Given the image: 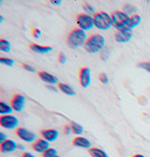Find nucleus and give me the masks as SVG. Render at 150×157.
I'll list each match as a JSON object with an SVG mask.
<instances>
[{"label": "nucleus", "mask_w": 150, "mask_h": 157, "mask_svg": "<svg viewBox=\"0 0 150 157\" xmlns=\"http://www.w3.org/2000/svg\"><path fill=\"white\" fill-rule=\"evenodd\" d=\"M112 20H113V26L118 30V32L131 31L134 28L130 17L122 10L114 11L112 13Z\"/></svg>", "instance_id": "nucleus-1"}, {"label": "nucleus", "mask_w": 150, "mask_h": 157, "mask_svg": "<svg viewBox=\"0 0 150 157\" xmlns=\"http://www.w3.org/2000/svg\"><path fill=\"white\" fill-rule=\"evenodd\" d=\"M104 46H105L104 37L100 34H95L87 39L85 44V49L90 54H96L103 50Z\"/></svg>", "instance_id": "nucleus-2"}, {"label": "nucleus", "mask_w": 150, "mask_h": 157, "mask_svg": "<svg viewBox=\"0 0 150 157\" xmlns=\"http://www.w3.org/2000/svg\"><path fill=\"white\" fill-rule=\"evenodd\" d=\"M87 40L86 31L80 29V28H75L73 29L68 37V44L71 48H78L85 46L86 42Z\"/></svg>", "instance_id": "nucleus-3"}, {"label": "nucleus", "mask_w": 150, "mask_h": 157, "mask_svg": "<svg viewBox=\"0 0 150 157\" xmlns=\"http://www.w3.org/2000/svg\"><path fill=\"white\" fill-rule=\"evenodd\" d=\"M94 25L101 30H107L113 25L112 15L105 11L98 12L94 15Z\"/></svg>", "instance_id": "nucleus-4"}, {"label": "nucleus", "mask_w": 150, "mask_h": 157, "mask_svg": "<svg viewBox=\"0 0 150 157\" xmlns=\"http://www.w3.org/2000/svg\"><path fill=\"white\" fill-rule=\"evenodd\" d=\"M76 22L80 29L84 31L90 30L91 28H93V26H95L94 18L91 17L87 13H80L77 16Z\"/></svg>", "instance_id": "nucleus-5"}, {"label": "nucleus", "mask_w": 150, "mask_h": 157, "mask_svg": "<svg viewBox=\"0 0 150 157\" xmlns=\"http://www.w3.org/2000/svg\"><path fill=\"white\" fill-rule=\"evenodd\" d=\"M19 121L15 116L12 115H6V116H1L0 118V125H1L5 129L12 130L15 129L18 126Z\"/></svg>", "instance_id": "nucleus-6"}, {"label": "nucleus", "mask_w": 150, "mask_h": 157, "mask_svg": "<svg viewBox=\"0 0 150 157\" xmlns=\"http://www.w3.org/2000/svg\"><path fill=\"white\" fill-rule=\"evenodd\" d=\"M16 135L18 136L19 138H21L22 140L25 142H28V143H31V142H34L37 140L36 134L29 131L28 129H26V128H23V127L18 128L16 131Z\"/></svg>", "instance_id": "nucleus-7"}, {"label": "nucleus", "mask_w": 150, "mask_h": 157, "mask_svg": "<svg viewBox=\"0 0 150 157\" xmlns=\"http://www.w3.org/2000/svg\"><path fill=\"white\" fill-rule=\"evenodd\" d=\"M79 79L80 83L84 88H87L91 83V71L90 69L84 67L80 70L79 73Z\"/></svg>", "instance_id": "nucleus-8"}, {"label": "nucleus", "mask_w": 150, "mask_h": 157, "mask_svg": "<svg viewBox=\"0 0 150 157\" xmlns=\"http://www.w3.org/2000/svg\"><path fill=\"white\" fill-rule=\"evenodd\" d=\"M25 105V98L21 94H15L11 100V106L13 110L20 112L24 109Z\"/></svg>", "instance_id": "nucleus-9"}, {"label": "nucleus", "mask_w": 150, "mask_h": 157, "mask_svg": "<svg viewBox=\"0 0 150 157\" xmlns=\"http://www.w3.org/2000/svg\"><path fill=\"white\" fill-rule=\"evenodd\" d=\"M49 148H50V142H48L44 138L37 139L33 144V149L39 153H44Z\"/></svg>", "instance_id": "nucleus-10"}, {"label": "nucleus", "mask_w": 150, "mask_h": 157, "mask_svg": "<svg viewBox=\"0 0 150 157\" xmlns=\"http://www.w3.org/2000/svg\"><path fill=\"white\" fill-rule=\"evenodd\" d=\"M16 149H18L17 143L11 139H7L6 141L3 142V143H1V151L3 153L12 152V151H14Z\"/></svg>", "instance_id": "nucleus-11"}, {"label": "nucleus", "mask_w": 150, "mask_h": 157, "mask_svg": "<svg viewBox=\"0 0 150 157\" xmlns=\"http://www.w3.org/2000/svg\"><path fill=\"white\" fill-rule=\"evenodd\" d=\"M73 145L78 148H84V149H91V142L86 137L84 136H77L73 139Z\"/></svg>", "instance_id": "nucleus-12"}, {"label": "nucleus", "mask_w": 150, "mask_h": 157, "mask_svg": "<svg viewBox=\"0 0 150 157\" xmlns=\"http://www.w3.org/2000/svg\"><path fill=\"white\" fill-rule=\"evenodd\" d=\"M38 76L42 79L43 82L49 84V85H56L58 83V78L57 76H54L47 72H39L38 73Z\"/></svg>", "instance_id": "nucleus-13"}, {"label": "nucleus", "mask_w": 150, "mask_h": 157, "mask_svg": "<svg viewBox=\"0 0 150 157\" xmlns=\"http://www.w3.org/2000/svg\"><path fill=\"white\" fill-rule=\"evenodd\" d=\"M58 135H59V133L56 129H47V130H42V136L48 142L56 141L57 139V137H58Z\"/></svg>", "instance_id": "nucleus-14"}, {"label": "nucleus", "mask_w": 150, "mask_h": 157, "mask_svg": "<svg viewBox=\"0 0 150 157\" xmlns=\"http://www.w3.org/2000/svg\"><path fill=\"white\" fill-rule=\"evenodd\" d=\"M132 31H123V32H117L115 36V39L116 40V42H119V44H125V42H128L130 40V39L132 38Z\"/></svg>", "instance_id": "nucleus-15"}, {"label": "nucleus", "mask_w": 150, "mask_h": 157, "mask_svg": "<svg viewBox=\"0 0 150 157\" xmlns=\"http://www.w3.org/2000/svg\"><path fill=\"white\" fill-rule=\"evenodd\" d=\"M30 49L33 52L38 53V54H46L53 50V48L51 46H43V45H39V44H31Z\"/></svg>", "instance_id": "nucleus-16"}, {"label": "nucleus", "mask_w": 150, "mask_h": 157, "mask_svg": "<svg viewBox=\"0 0 150 157\" xmlns=\"http://www.w3.org/2000/svg\"><path fill=\"white\" fill-rule=\"evenodd\" d=\"M12 112H13V108L11 105H9L5 102L0 103V114H1V116L11 115Z\"/></svg>", "instance_id": "nucleus-17"}, {"label": "nucleus", "mask_w": 150, "mask_h": 157, "mask_svg": "<svg viewBox=\"0 0 150 157\" xmlns=\"http://www.w3.org/2000/svg\"><path fill=\"white\" fill-rule=\"evenodd\" d=\"M58 87H59V90H60L63 93H65V94H67V95H70V96H73V95H75V91H74V90L71 87L70 85L64 84V83H60Z\"/></svg>", "instance_id": "nucleus-18"}, {"label": "nucleus", "mask_w": 150, "mask_h": 157, "mask_svg": "<svg viewBox=\"0 0 150 157\" xmlns=\"http://www.w3.org/2000/svg\"><path fill=\"white\" fill-rule=\"evenodd\" d=\"M89 153L92 157H108V154L104 151L98 148L89 149Z\"/></svg>", "instance_id": "nucleus-19"}, {"label": "nucleus", "mask_w": 150, "mask_h": 157, "mask_svg": "<svg viewBox=\"0 0 150 157\" xmlns=\"http://www.w3.org/2000/svg\"><path fill=\"white\" fill-rule=\"evenodd\" d=\"M71 125V128H72V133L73 134H75V135H77V136H80L82 134L84 133V127L82 126L81 124L72 121Z\"/></svg>", "instance_id": "nucleus-20"}, {"label": "nucleus", "mask_w": 150, "mask_h": 157, "mask_svg": "<svg viewBox=\"0 0 150 157\" xmlns=\"http://www.w3.org/2000/svg\"><path fill=\"white\" fill-rule=\"evenodd\" d=\"M10 48H11V45H10V42L2 39L0 40V51L1 52H9L10 51Z\"/></svg>", "instance_id": "nucleus-21"}, {"label": "nucleus", "mask_w": 150, "mask_h": 157, "mask_svg": "<svg viewBox=\"0 0 150 157\" xmlns=\"http://www.w3.org/2000/svg\"><path fill=\"white\" fill-rule=\"evenodd\" d=\"M136 10H137V9H136L133 5H130V4H127V5H125L124 6V8H123V11L124 13H126L127 15H135V12H136Z\"/></svg>", "instance_id": "nucleus-22"}, {"label": "nucleus", "mask_w": 150, "mask_h": 157, "mask_svg": "<svg viewBox=\"0 0 150 157\" xmlns=\"http://www.w3.org/2000/svg\"><path fill=\"white\" fill-rule=\"evenodd\" d=\"M43 154V157H56L57 156V151L53 148H49Z\"/></svg>", "instance_id": "nucleus-23"}, {"label": "nucleus", "mask_w": 150, "mask_h": 157, "mask_svg": "<svg viewBox=\"0 0 150 157\" xmlns=\"http://www.w3.org/2000/svg\"><path fill=\"white\" fill-rule=\"evenodd\" d=\"M130 19H131V23H132L133 27L137 26V25L141 23V20H142L141 16H140V15H138V14H135V15L131 16V17H130Z\"/></svg>", "instance_id": "nucleus-24"}, {"label": "nucleus", "mask_w": 150, "mask_h": 157, "mask_svg": "<svg viewBox=\"0 0 150 157\" xmlns=\"http://www.w3.org/2000/svg\"><path fill=\"white\" fill-rule=\"evenodd\" d=\"M0 63L11 67L14 65V60L11 59H8V58H0Z\"/></svg>", "instance_id": "nucleus-25"}, {"label": "nucleus", "mask_w": 150, "mask_h": 157, "mask_svg": "<svg viewBox=\"0 0 150 157\" xmlns=\"http://www.w3.org/2000/svg\"><path fill=\"white\" fill-rule=\"evenodd\" d=\"M138 66H139V68H142L145 71H146L147 73H150V61H148V62H141V63H139Z\"/></svg>", "instance_id": "nucleus-26"}, {"label": "nucleus", "mask_w": 150, "mask_h": 157, "mask_svg": "<svg viewBox=\"0 0 150 157\" xmlns=\"http://www.w3.org/2000/svg\"><path fill=\"white\" fill-rule=\"evenodd\" d=\"M100 80H101V82L102 84H104V85H106V84L109 83V77H108V75H107L106 74H104V73H102V74L100 75Z\"/></svg>", "instance_id": "nucleus-27"}, {"label": "nucleus", "mask_w": 150, "mask_h": 157, "mask_svg": "<svg viewBox=\"0 0 150 157\" xmlns=\"http://www.w3.org/2000/svg\"><path fill=\"white\" fill-rule=\"evenodd\" d=\"M83 9H84L87 13H93V12L95 11L94 8H93L92 6H90L88 3H85L84 6H83Z\"/></svg>", "instance_id": "nucleus-28"}, {"label": "nucleus", "mask_w": 150, "mask_h": 157, "mask_svg": "<svg viewBox=\"0 0 150 157\" xmlns=\"http://www.w3.org/2000/svg\"><path fill=\"white\" fill-rule=\"evenodd\" d=\"M109 56H110V51H109L108 49H105V50H103L102 51V53H101V59L102 60H107L108 59V58H109Z\"/></svg>", "instance_id": "nucleus-29"}, {"label": "nucleus", "mask_w": 150, "mask_h": 157, "mask_svg": "<svg viewBox=\"0 0 150 157\" xmlns=\"http://www.w3.org/2000/svg\"><path fill=\"white\" fill-rule=\"evenodd\" d=\"M32 35L35 39H39L40 36H42V31H40L39 29H38V28H35V29L32 31Z\"/></svg>", "instance_id": "nucleus-30"}, {"label": "nucleus", "mask_w": 150, "mask_h": 157, "mask_svg": "<svg viewBox=\"0 0 150 157\" xmlns=\"http://www.w3.org/2000/svg\"><path fill=\"white\" fill-rule=\"evenodd\" d=\"M58 60H59V62L62 63V64H65V63L67 62V56H66V55H65L64 53H60V54H59Z\"/></svg>", "instance_id": "nucleus-31"}, {"label": "nucleus", "mask_w": 150, "mask_h": 157, "mask_svg": "<svg viewBox=\"0 0 150 157\" xmlns=\"http://www.w3.org/2000/svg\"><path fill=\"white\" fill-rule=\"evenodd\" d=\"M23 68L25 70V71H28V72H31V73H35L36 72V69L28 64H24L23 65Z\"/></svg>", "instance_id": "nucleus-32"}, {"label": "nucleus", "mask_w": 150, "mask_h": 157, "mask_svg": "<svg viewBox=\"0 0 150 157\" xmlns=\"http://www.w3.org/2000/svg\"><path fill=\"white\" fill-rule=\"evenodd\" d=\"M71 133H72L71 125H66V126H65V134H66V135H71Z\"/></svg>", "instance_id": "nucleus-33"}, {"label": "nucleus", "mask_w": 150, "mask_h": 157, "mask_svg": "<svg viewBox=\"0 0 150 157\" xmlns=\"http://www.w3.org/2000/svg\"><path fill=\"white\" fill-rule=\"evenodd\" d=\"M47 89L53 91V92H57L58 91V89L56 87V86H53V85H50V86H47Z\"/></svg>", "instance_id": "nucleus-34"}, {"label": "nucleus", "mask_w": 150, "mask_h": 157, "mask_svg": "<svg viewBox=\"0 0 150 157\" xmlns=\"http://www.w3.org/2000/svg\"><path fill=\"white\" fill-rule=\"evenodd\" d=\"M6 140H7V136L3 132H0V141H1V143H3Z\"/></svg>", "instance_id": "nucleus-35"}, {"label": "nucleus", "mask_w": 150, "mask_h": 157, "mask_svg": "<svg viewBox=\"0 0 150 157\" xmlns=\"http://www.w3.org/2000/svg\"><path fill=\"white\" fill-rule=\"evenodd\" d=\"M51 3L53 5H60L62 3V1H61V0H52Z\"/></svg>", "instance_id": "nucleus-36"}, {"label": "nucleus", "mask_w": 150, "mask_h": 157, "mask_svg": "<svg viewBox=\"0 0 150 157\" xmlns=\"http://www.w3.org/2000/svg\"><path fill=\"white\" fill-rule=\"evenodd\" d=\"M23 157H36V156L33 155V154L30 153V152H24V153L23 154Z\"/></svg>", "instance_id": "nucleus-37"}, {"label": "nucleus", "mask_w": 150, "mask_h": 157, "mask_svg": "<svg viewBox=\"0 0 150 157\" xmlns=\"http://www.w3.org/2000/svg\"><path fill=\"white\" fill-rule=\"evenodd\" d=\"M133 157H145V155H143V154H135Z\"/></svg>", "instance_id": "nucleus-38"}, {"label": "nucleus", "mask_w": 150, "mask_h": 157, "mask_svg": "<svg viewBox=\"0 0 150 157\" xmlns=\"http://www.w3.org/2000/svg\"><path fill=\"white\" fill-rule=\"evenodd\" d=\"M18 149H20V150H24V147L23 145H18Z\"/></svg>", "instance_id": "nucleus-39"}, {"label": "nucleus", "mask_w": 150, "mask_h": 157, "mask_svg": "<svg viewBox=\"0 0 150 157\" xmlns=\"http://www.w3.org/2000/svg\"><path fill=\"white\" fill-rule=\"evenodd\" d=\"M4 21V17L3 16H0V23H2Z\"/></svg>", "instance_id": "nucleus-40"}, {"label": "nucleus", "mask_w": 150, "mask_h": 157, "mask_svg": "<svg viewBox=\"0 0 150 157\" xmlns=\"http://www.w3.org/2000/svg\"><path fill=\"white\" fill-rule=\"evenodd\" d=\"M56 157H60V156H58V155H57V156H56Z\"/></svg>", "instance_id": "nucleus-41"}]
</instances>
